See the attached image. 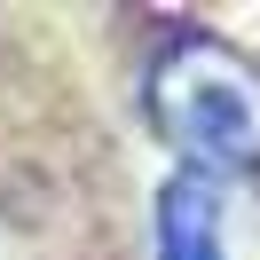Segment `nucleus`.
Listing matches in <instances>:
<instances>
[{"label": "nucleus", "instance_id": "obj_1", "mask_svg": "<svg viewBox=\"0 0 260 260\" xmlns=\"http://www.w3.org/2000/svg\"><path fill=\"white\" fill-rule=\"evenodd\" d=\"M150 111L197 166H260V63L221 40H174L150 71Z\"/></svg>", "mask_w": 260, "mask_h": 260}, {"label": "nucleus", "instance_id": "obj_2", "mask_svg": "<svg viewBox=\"0 0 260 260\" xmlns=\"http://www.w3.org/2000/svg\"><path fill=\"white\" fill-rule=\"evenodd\" d=\"M158 260H221V197H213V181L174 174L158 189Z\"/></svg>", "mask_w": 260, "mask_h": 260}]
</instances>
